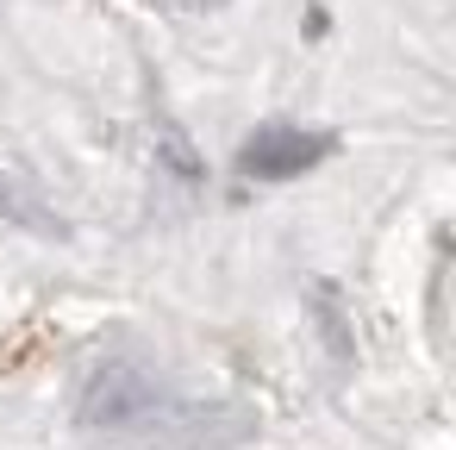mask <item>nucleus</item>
<instances>
[{
  "label": "nucleus",
  "instance_id": "f257e3e1",
  "mask_svg": "<svg viewBox=\"0 0 456 450\" xmlns=\"http://www.w3.org/2000/svg\"><path fill=\"white\" fill-rule=\"evenodd\" d=\"M76 419L88 431H138V438H163L182 450H238L256 438V419L238 400H188L169 375L132 356L88 369L76 394Z\"/></svg>",
  "mask_w": 456,
  "mask_h": 450
},
{
  "label": "nucleus",
  "instance_id": "7ed1b4c3",
  "mask_svg": "<svg viewBox=\"0 0 456 450\" xmlns=\"http://www.w3.org/2000/svg\"><path fill=\"white\" fill-rule=\"evenodd\" d=\"M0 219H7V225H32V232H63L57 213H45V207L32 200V188L7 182V176H0Z\"/></svg>",
  "mask_w": 456,
  "mask_h": 450
},
{
  "label": "nucleus",
  "instance_id": "f03ea898",
  "mask_svg": "<svg viewBox=\"0 0 456 450\" xmlns=\"http://www.w3.org/2000/svg\"><path fill=\"white\" fill-rule=\"evenodd\" d=\"M331 151H338L331 132H306V126H256V132L244 138V151H238V169H244L250 182H294V176H306L313 163H325Z\"/></svg>",
  "mask_w": 456,
  "mask_h": 450
}]
</instances>
